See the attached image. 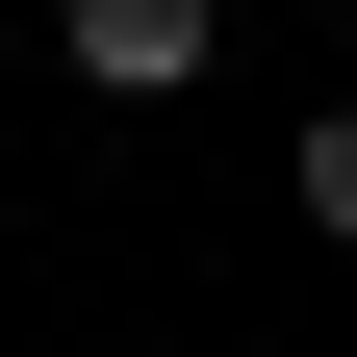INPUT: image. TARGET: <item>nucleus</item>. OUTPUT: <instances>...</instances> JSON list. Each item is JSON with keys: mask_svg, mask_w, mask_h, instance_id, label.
Instances as JSON below:
<instances>
[{"mask_svg": "<svg viewBox=\"0 0 357 357\" xmlns=\"http://www.w3.org/2000/svg\"><path fill=\"white\" fill-rule=\"evenodd\" d=\"M52 52L102 77V102H178V77L230 52V0H52Z\"/></svg>", "mask_w": 357, "mask_h": 357, "instance_id": "1", "label": "nucleus"}, {"mask_svg": "<svg viewBox=\"0 0 357 357\" xmlns=\"http://www.w3.org/2000/svg\"><path fill=\"white\" fill-rule=\"evenodd\" d=\"M281 178H306V230H357V102H332V128H306V153H281Z\"/></svg>", "mask_w": 357, "mask_h": 357, "instance_id": "2", "label": "nucleus"}]
</instances>
